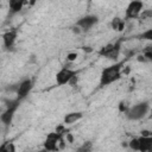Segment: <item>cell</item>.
<instances>
[{
    "label": "cell",
    "mask_w": 152,
    "mask_h": 152,
    "mask_svg": "<svg viewBox=\"0 0 152 152\" xmlns=\"http://www.w3.org/2000/svg\"><path fill=\"white\" fill-rule=\"evenodd\" d=\"M144 4L142 1H131L125 11V19L124 20H132V19H137L139 18L140 13L144 11Z\"/></svg>",
    "instance_id": "5"
},
{
    "label": "cell",
    "mask_w": 152,
    "mask_h": 152,
    "mask_svg": "<svg viewBox=\"0 0 152 152\" xmlns=\"http://www.w3.org/2000/svg\"><path fill=\"white\" fill-rule=\"evenodd\" d=\"M76 58H77V53L76 52H70V53L66 55V59L69 62H74V61H76Z\"/></svg>",
    "instance_id": "21"
},
{
    "label": "cell",
    "mask_w": 152,
    "mask_h": 152,
    "mask_svg": "<svg viewBox=\"0 0 152 152\" xmlns=\"http://www.w3.org/2000/svg\"><path fill=\"white\" fill-rule=\"evenodd\" d=\"M20 100H18L17 97L15 99H4V103H5V110L0 114V121L6 126L8 127L12 121H13V118H14V114L17 112V109L19 108L20 106Z\"/></svg>",
    "instance_id": "2"
},
{
    "label": "cell",
    "mask_w": 152,
    "mask_h": 152,
    "mask_svg": "<svg viewBox=\"0 0 152 152\" xmlns=\"http://www.w3.org/2000/svg\"><path fill=\"white\" fill-rule=\"evenodd\" d=\"M36 152H48L45 148H43V150H39V151H36Z\"/></svg>",
    "instance_id": "29"
},
{
    "label": "cell",
    "mask_w": 152,
    "mask_h": 152,
    "mask_svg": "<svg viewBox=\"0 0 152 152\" xmlns=\"http://www.w3.org/2000/svg\"><path fill=\"white\" fill-rule=\"evenodd\" d=\"M137 59H138V61H139V62H144V63H145V62H146V59H145V58H144V56H142V55H139V56H138V58H137Z\"/></svg>",
    "instance_id": "27"
},
{
    "label": "cell",
    "mask_w": 152,
    "mask_h": 152,
    "mask_svg": "<svg viewBox=\"0 0 152 152\" xmlns=\"http://www.w3.org/2000/svg\"><path fill=\"white\" fill-rule=\"evenodd\" d=\"M139 17H140L141 19H148V18L152 17V11H151V10H145V11H142V12L140 13Z\"/></svg>",
    "instance_id": "20"
},
{
    "label": "cell",
    "mask_w": 152,
    "mask_h": 152,
    "mask_svg": "<svg viewBox=\"0 0 152 152\" xmlns=\"http://www.w3.org/2000/svg\"><path fill=\"white\" fill-rule=\"evenodd\" d=\"M112 28L115 30V31H119V32L124 31V28H125V20L119 18V17H115L112 20Z\"/></svg>",
    "instance_id": "14"
},
{
    "label": "cell",
    "mask_w": 152,
    "mask_h": 152,
    "mask_svg": "<svg viewBox=\"0 0 152 152\" xmlns=\"http://www.w3.org/2000/svg\"><path fill=\"white\" fill-rule=\"evenodd\" d=\"M121 43H122V39H119L115 43H109V44L102 46L99 50V55L102 57H106L108 59H113V61L118 59V57L121 52Z\"/></svg>",
    "instance_id": "4"
},
{
    "label": "cell",
    "mask_w": 152,
    "mask_h": 152,
    "mask_svg": "<svg viewBox=\"0 0 152 152\" xmlns=\"http://www.w3.org/2000/svg\"><path fill=\"white\" fill-rule=\"evenodd\" d=\"M17 37H18V30L13 28V30H8L7 32H5L2 34V42H4V46L7 50H12L14 48V44L17 42Z\"/></svg>",
    "instance_id": "10"
},
{
    "label": "cell",
    "mask_w": 152,
    "mask_h": 152,
    "mask_svg": "<svg viewBox=\"0 0 152 152\" xmlns=\"http://www.w3.org/2000/svg\"><path fill=\"white\" fill-rule=\"evenodd\" d=\"M63 137V134H58L56 132H51L48 134L46 139L43 142V148H45L48 152H57L58 150V141Z\"/></svg>",
    "instance_id": "7"
},
{
    "label": "cell",
    "mask_w": 152,
    "mask_h": 152,
    "mask_svg": "<svg viewBox=\"0 0 152 152\" xmlns=\"http://www.w3.org/2000/svg\"><path fill=\"white\" fill-rule=\"evenodd\" d=\"M33 84H34V82L31 78H25L21 82H19L18 89H17V93H15L17 94V99L20 100V101H23L31 93V90L33 88Z\"/></svg>",
    "instance_id": "8"
},
{
    "label": "cell",
    "mask_w": 152,
    "mask_h": 152,
    "mask_svg": "<svg viewBox=\"0 0 152 152\" xmlns=\"http://www.w3.org/2000/svg\"><path fill=\"white\" fill-rule=\"evenodd\" d=\"M141 39H146V40H152V30H147L145 32H142L139 36Z\"/></svg>",
    "instance_id": "19"
},
{
    "label": "cell",
    "mask_w": 152,
    "mask_h": 152,
    "mask_svg": "<svg viewBox=\"0 0 152 152\" xmlns=\"http://www.w3.org/2000/svg\"><path fill=\"white\" fill-rule=\"evenodd\" d=\"M82 49H83L84 51H87V52H91V51H93V49H91L90 46H83Z\"/></svg>",
    "instance_id": "28"
},
{
    "label": "cell",
    "mask_w": 152,
    "mask_h": 152,
    "mask_svg": "<svg viewBox=\"0 0 152 152\" xmlns=\"http://www.w3.org/2000/svg\"><path fill=\"white\" fill-rule=\"evenodd\" d=\"M82 118H83V113L82 112H70V113L65 114L63 121H64L65 125H71V124L77 122Z\"/></svg>",
    "instance_id": "12"
},
{
    "label": "cell",
    "mask_w": 152,
    "mask_h": 152,
    "mask_svg": "<svg viewBox=\"0 0 152 152\" xmlns=\"http://www.w3.org/2000/svg\"><path fill=\"white\" fill-rule=\"evenodd\" d=\"M77 74H78V71H76V70H74V69H70V68H68V66H63V68L56 74V82H57L58 86L68 84L69 81H70L72 77L77 76Z\"/></svg>",
    "instance_id": "6"
},
{
    "label": "cell",
    "mask_w": 152,
    "mask_h": 152,
    "mask_svg": "<svg viewBox=\"0 0 152 152\" xmlns=\"http://www.w3.org/2000/svg\"><path fill=\"white\" fill-rule=\"evenodd\" d=\"M142 56L146 59V62H151L152 61V46H146V49L142 51Z\"/></svg>",
    "instance_id": "17"
},
{
    "label": "cell",
    "mask_w": 152,
    "mask_h": 152,
    "mask_svg": "<svg viewBox=\"0 0 152 152\" xmlns=\"http://www.w3.org/2000/svg\"><path fill=\"white\" fill-rule=\"evenodd\" d=\"M93 151V142L91 141H84L81 146L76 148V152H91Z\"/></svg>",
    "instance_id": "16"
},
{
    "label": "cell",
    "mask_w": 152,
    "mask_h": 152,
    "mask_svg": "<svg viewBox=\"0 0 152 152\" xmlns=\"http://www.w3.org/2000/svg\"><path fill=\"white\" fill-rule=\"evenodd\" d=\"M65 135H66V141H68V142H70V144L74 142V137H72L70 133H66Z\"/></svg>",
    "instance_id": "25"
},
{
    "label": "cell",
    "mask_w": 152,
    "mask_h": 152,
    "mask_svg": "<svg viewBox=\"0 0 152 152\" xmlns=\"http://www.w3.org/2000/svg\"><path fill=\"white\" fill-rule=\"evenodd\" d=\"M0 152H15V146L12 141H5L0 145Z\"/></svg>",
    "instance_id": "15"
},
{
    "label": "cell",
    "mask_w": 152,
    "mask_h": 152,
    "mask_svg": "<svg viewBox=\"0 0 152 152\" xmlns=\"http://www.w3.org/2000/svg\"><path fill=\"white\" fill-rule=\"evenodd\" d=\"M25 2L21 0H11L10 1V15H14L17 13H19L23 7H24Z\"/></svg>",
    "instance_id": "13"
},
{
    "label": "cell",
    "mask_w": 152,
    "mask_h": 152,
    "mask_svg": "<svg viewBox=\"0 0 152 152\" xmlns=\"http://www.w3.org/2000/svg\"><path fill=\"white\" fill-rule=\"evenodd\" d=\"M148 110H150V102L144 101V102H140V103H137V104L128 107L124 114L128 120L137 121V120L142 119L147 114Z\"/></svg>",
    "instance_id": "3"
},
{
    "label": "cell",
    "mask_w": 152,
    "mask_h": 152,
    "mask_svg": "<svg viewBox=\"0 0 152 152\" xmlns=\"http://www.w3.org/2000/svg\"><path fill=\"white\" fill-rule=\"evenodd\" d=\"M77 80H78V76H75V77H72V78L69 81V83H68V84H70L71 87H75V86L77 84Z\"/></svg>",
    "instance_id": "23"
},
{
    "label": "cell",
    "mask_w": 152,
    "mask_h": 152,
    "mask_svg": "<svg viewBox=\"0 0 152 152\" xmlns=\"http://www.w3.org/2000/svg\"><path fill=\"white\" fill-rule=\"evenodd\" d=\"M127 108H128V107L126 106V102H122V101H121V102L119 103V110H120L121 113H125V112L127 110Z\"/></svg>",
    "instance_id": "22"
},
{
    "label": "cell",
    "mask_w": 152,
    "mask_h": 152,
    "mask_svg": "<svg viewBox=\"0 0 152 152\" xmlns=\"http://www.w3.org/2000/svg\"><path fill=\"white\" fill-rule=\"evenodd\" d=\"M128 146L133 151H139V141H138V138H132L129 140V142H128Z\"/></svg>",
    "instance_id": "18"
},
{
    "label": "cell",
    "mask_w": 152,
    "mask_h": 152,
    "mask_svg": "<svg viewBox=\"0 0 152 152\" xmlns=\"http://www.w3.org/2000/svg\"><path fill=\"white\" fill-rule=\"evenodd\" d=\"M97 21H99L97 15L88 14V15H84V17L80 18V19L76 21V26H77L81 31H89L95 24H97Z\"/></svg>",
    "instance_id": "9"
},
{
    "label": "cell",
    "mask_w": 152,
    "mask_h": 152,
    "mask_svg": "<svg viewBox=\"0 0 152 152\" xmlns=\"http://www.w3.org/2000/svg\"><path fill=\"white\" fill-rule=\"evenodd\" d=\"M140 133H141V135H140V137H152L151 131H148V129H142Z\"/></svg>",
    "instance_id": "24"
},
{
    "label": "cell",
    "mask_w": 152,
    "mask_h": 152,
    "mask_svg": "<svg viewBox=\"0 0 152 152\" xmlns=\"http://www.w3.org/2000/svg\"><path fill=\"white\" fill-rule=\"evenodd\" d=\"M72 32L76 33V34H78V33H81V30H80L77 26H74V27H72Z\"/></svg>",
    "instance_id": "26"
},
{
    "label": "cell",
    "mask_w": 152,
    "mask_h": 152,
    "mask_svg": "<svg viewBox=\"0 0 152 152\" xmlns=\"http://www.w3.org/2000/svg\"><path fill=\"white\" fill-rule=\"evenodd\" d=\"M121 68H122V63H114V64L104 68L100 75V86L104 87V86H108V84L114 83L118 80H120L121 78Z\"/></svg>",
    "instance_id": "1"
},
{
    "label": "cell",
    "mask_w": 152,
    "mask_h": 152,
    "mask_svg": "<svg viewBox=\"0 0 152 152\" xmlns=\"http://www.w3.org/2000/svg\"><path fill=\"white\" fill-rule=\"evenodd\" d=\"M139 152H151L152 151V137H139Z\"/></svg>",
    "instance_id": "11"
}]
</instances>
